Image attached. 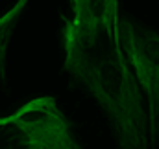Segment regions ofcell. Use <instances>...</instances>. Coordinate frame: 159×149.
Listing matches in <instances>:
<instances>
[{"mask_svg":"<svg viewBox=\"0 0 159 149\" xmlns=\"http://www.w3.org/2000/svg\"><path fill=\"white\" fill-rule=\"evenodd\" d=\"M63 68L100 105L120 149H150L143 92L119 46L117 35L80 42L63 30Z\"/></svg>","mask_w":159,"mask_h":149,"instance_id":"6da1fadb","label":"cell"},{"mask_svg":"<svg viewBox=\"0 0 159 149\" xmlns=\"http://www.w3.org/2000/svg\"><path fill=\"white\" fill-rule=\"evenodd\" d=\"M0 149H83L54 96H39L0 118Z\"/></svg>","mask_w":159,"mask_h":149,"instance_id":"7a4b0ae2","label":"cell"},{"mask_svg":"<svg viewBox=\"0 0 159 149\" xmlns=\"http://www.w3.org/2000/svg\"><path fill=\"white\" fill-rule=\"evenodd\" d=\"M117 35L120 52L143 92V98H146L148 144L156 149L159 146V30L156 32L119 17Z\"/></svg>","mask_w":159,"mask_h":149,"instance_id":"3957f363","label":"cell"},{"mask_svg":"<svg viewBox=\"0 0 159 149\" xmlns=\"http://www.w3.org/2000/svg\"><path fill=\"white\" fill-rule=\"evenodd\" d=\"M72 17H63V30L80 42H93L100 35H117V0H70ZM119 37V35H117Z\"/></svg>","mask_w":159,"mask_h":149,"instance_id":"277c9868","label":"cell"},{"mask_svg":"<svg viewBox=\"0 0 159 149\" xmlns=\"http://www.w3.org/2000/svg\"><path fill=\"white\" fill-rule=\"evenodd\" d=\"M30 0H17L15 6L4 13L0 17V79L6 81V55H7V46H9V40L11 35L20 20V15L24 11V7L28 6Z\"/></svg>","mask_w":159,"mask_h":149,"instance_id":"5b68a950","label":"cell"}]
</instances>
